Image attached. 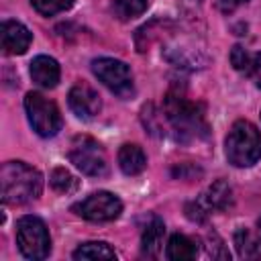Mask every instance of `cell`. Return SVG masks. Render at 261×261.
<instances>
[{
  "label": "cell",
  "instance_id": "obj_1",
  "mask_svg": "<svg viewBox=\"0 0 261 261\" xmlns=\"http://www.w3.org/2000/svg\"><path fill=\"white\" fill-rule=\"evenodd\" d=\"M4 204H27L37 200L43 190V175L24 161H6L0 169Z\"/></svg>",
  "mask_w": 261,
  "mask_h": 261
},
{
  "label": "cell",
  "instance_id": "obj_2",
  "mask_svg": "<svg viewBox=\"0 0 261 261\" xmlns=\"http://www.w3.org/2000/svg\"><path fill=\"white\" fill-rule=\"evenodd\" d=\"M226 159L234 167H249L261 159V133L249 120H237L226 135Z\"/></svg>",
  "mask_w": 261,
  "mask_h": 261
},
{
  "label": "cell",
  "instance_id": "obj_3",
  "mask_svg": "<svg viewBox=\"0 0 261 261\" xmlns=\"http://www.w3.org/2000/svg\"><path fill=\"white\" fill-rule=\"evenodd\" d=\"M165 118L173 126L177 135L184 139H198L208 133V124L204 120V114L200 112L198 104L186 100L179 94H169L163 104Z\"/></svg>",
  "mask_w": 261,
  "mask_h": 261
},
{
  "label": "cell",
  "instance_id": "obj_4",
  "mask_svg": "<svg viewBox=\"0 0 261 261\" xmlns=\"http://www.w3.org/2000/svg\"><path fill=\"white\" fill-rule=\"evenodd\" d=\"M16 245L27 259H45L51 251V237L37 216H22L16 222Z\"/></svg>",
  "mask_w": 261,
  "mask_h": 261
},
{
  "label": "cell",
  "instance_id": "obj_5",
  "mask_svg": "<svg viewBox=\"0 0 261 261\" xmlns=\"http://www.w3.org/2000/svg\"><path fill=\"white\" fill-rule=\"evenodd\" d=\"M24 110L33 130L41 137H55L61 128V114L53 100L39 92H29L24 96Z\"/></svg>",
  "mask_w": 261,
  "mask_h": 261
},
{
  "label": "cell",
  "instance_id": "obj_6",
  "mask_svg": "<svg viewBox=\"0 0 261 261\" xmlns=\"http://www.w3.org/2000/svg\"><path fill=\"white\" fill-rule=\"evenodd\" d=\"M94 75L120 98H128L133 94V73L124 61L112 57H98L92 61Z\"/></svg>",
  "mask_w": 261,
  "mask_h": 261
},
{
  "label": "cell",
  "instance_id": "obj_7",
  "mask_svg": "<svg viewBox=\"0 0 261 261\" xmlns=\"http://www.w3.org/2000/svg\"><path fill=\"white\" fill-rule=\"evenodd\" d=\"M69 161L86 175H106L108 163L104 149L90 137H77L69 149Z\"/></svg>",
  "mask_w": 261,
  "mask_h": 261
},
{
  "label": "cell",
  "instance_id": "obj_8",
  "mask_svg": "<svg viewBox=\"0 0 261 261\" xmlns=\"http://www.w3.org/2000/svg\"><path fill=\"white\" fill-rule=\"evenodd\" d=\"M71 210L75 214H80L82 218H86V220H92V222H108V220H114V218L120 216L122 202L114 194H110V192H94L86 200L73 204Z\"/></svg>",
  "mask_w": 261,
  "mask_h": 261
},
{
  "label": "cell",
  "instance_id": "obj_9",
  "mask_svg": "<svg viewBox=\"0 0 261 261\" xmlns=\"http://www.w3.org/2000/svg\"><path fill=\"white\" fill-rule=\"evenodd\" d=\"M69 108L75 112V116L90 120L100 112V96L88 86V84H75L67 94Z\"/></svg>",
  "mask_w": 261,
  "mask_h": 261
},
{
  "label": "cell",
  "instance_id": "obj_10",
  "mask_svg": "<svg viewBox=\"0 0 261 261\" xmlns=\"http://www.w3.org/2000/svg\"><path fill=\"white\" fill-rule=\"evenodd\" d=\"M0 37H2V49L8 55H22L33 39L31 31L18 20H4L0 29Z\"/></svg>",
  "mask_w": 261,
  "mask_h": 261
},
{
  "label": "cell",
  "instance_id": "obj_11",
  "mask_svg": "<svg viewBox=\"0 0 261 261\" xmlns=\"http://www.w3.org/2000/svg\"><path fill=\"white\" fill-rule=\"evenodd\" d=\"M230 202H232V190H230L222 179L210 184L208 190L196 200V204H198L206 214L212 212V210H226V208L230 206Z\"/></svg>",
  "mask_w": 261,
  "mask_h": 261
},
{
  "label": "cell",
  "instance_id": "obj_12",
  "mask_svg": "<svg viewBox=\"0 0 261 261\" xmlns=\"http://www.w3.org/2000/svg\"><path fill=\"white\" fill-rule=\"evenodd\" d=\"M59 63L49 55H39L31 61V77L41 88H55L59 82Z\"/></svg>",
  "mask_w": 261,
  "mask_h": 261
},
{
  "label": "cell",
  "instance_id": "obj_13",
  "mask_svg": "<svg viewBox=\"0 0 261 261\" xmlns=\"http://www.w3.org/2000/svg\"><path fill=\"white\" fill-rule=\"evenodd\" d=\"M118 165H120L122 173H126V175H139L147 167V157H145V153H143V149L139 145L124 143L118 149Z\"/></svg>",
  "mask_w": 261,
  "mask_h": 261
},
{
  "label": "cell",
  "instance_id": "obj_14",
  "mask_svg": "<svg viewBox=\"0 0 261 261\" xmlns=\"http://www.w3.org/2000/svg\"><path fill=\"white\" fill-rule=\"evenodd\" d=\"M163 237H165V224H163V220L153 218V220L145 226L143 237H141L143 255L155 257V255L161 251V247H163Z\"/></svg>",
  "mask_w": 261,
  "mask_h": 261
},
{
  "label": "cell",
  "instance_id": "obj_15",
  "mask_svg": "<svg viewBox=\"0 0 261 261\" xmlns=\"http://www.w3.org/2000/svg\"><path fill=\"white\" fill-rule=\"evenodd\" d=\"M165 255L171 261H188V259H194L198 255V245L190 237L177 232V234H171Z\"/></svg>",
  "mask_w": 261,
  "mask_h": 261
},
{
  "label": "cell",
  "instance_id": "obj_16",
  "mask_svg": "<svg viewBox=\"0 0 261 261\" xmlns=\"http://www.w3.org/2000/svg\"><path fill=\"white\" fill-rule=\"evenodd\" d=\"M73 259L82 261V259H92V261H106V259H116V253L114 249L104 243V241H90V243H84L80 245L75 251H73Z\"/></svg>",
  "mask_w": 261,
  "mask_h": 261
},
{
  "label": "cell",
  "instance_id": "obj_17",
  "mask_svg": "<svg viewBox=\"0 0 261 261\" xmlns=\"http://www.w3.org/2000/svg\"><path fill=\"white\" fill-rule=\"evenodd\" d=\"M234 247L243 259H261V241L249 228H239L234 232Z\"/></svg>",
  "mask_w": 261,
  "mask_h": 261
},
{
  "label": "cell",
  "instance_id": "obj_18",
  "mask_svg": "<svg viewBox=\"0 0 261 261\" xmlns=\"http://www.w3.org/2000/svg\"><path fill=\"white\" fill-rule=\"evenodd\" d=\"M49 184L59 194H69V192H73L77 188V179L65 167H55L51 171V175H49Z\"/></svg>",
  "mask_w": 261,
  "mask_h": 261
},
{
  "label": "cell",
  "instance_id": "obj_19",
  "mask_svg": "<svg viewBox=\"0 0 261 261\" xmlns=\"http://www.w3.org/2000/svg\"><path fill=\"white\" fill-rule=\"evenodd\" d=\"M33 8L43 16H53L73 6V0H31Z\"/></svg>",
  "mask_w": 261,
  "mask_h": 261
},
{
  "label": "cell",
  "instance_id": "obj_20",
  "mask_svg": "<svg viewBox=\"0 0 261 261\" xmlns=\"http://www.w3.org/2000/svg\"><path fill=\"white\" fill-rule=\"evenodd\" d=\"M149 0H114V10L120 18H135L147 8Z\"/></svg>",
  "mask_w": 261,
  "mask_h": 261
},
{
  "label": "cell",
  "instance_id": "obj_21",
  "mask_svg": "<svg viewBox=\"0 0 261 261\" xmlns=\"http://www.w3.org/2000/svg\"><path fill=\"white\" fill-rule=\"evenodd\" d=\"M251 57L253 55H249L241 45H237V47H232V51H230V61H232V65H234V69H239V71H243V73H249V67H251Z\"/></svg>",
  "mask_w": 261,
  "mask_h": 261
},
{
  "label": "cell",
  "instance_id": "obj_22",
  "mask_svg": "<svg viewBox=\"0 0 261 261\" xmlns=\"http://www.w3.org/2000/svg\"><path fill=\"white\" fill-rule=\"evenodd\" d=\"M247 75H251L255 80V84L261 88V53H255L251 57V67H249V73Z\"/></svg>",
  "mask_w": 261,
  "mask_h": 261
},
{
  "label": "cell",
  "instance_id": "obj_23",
  "mask_svg": "<svg viewBox=\"0 0 261 261\" xmlns=\"http://www.w3.org/2000/svg\"><path fill=\"white\" fill-rule=\"evenodd\" d=\"M243 2H249V0H218V6H220L222 12H232Z\"/></svg>",
  "mask_w": 261,
  "mask_h": 261
},
{
  "label": "cell",
  "instance_id": "obj_24",
  "mask_svg": "<svg viewBox=\"0 0 261 261\" xmlns=\"http://www.w3.org/2000/svg\"><path fill=\"white\" fill-rule=\"evenodd\" d=\"M257 226H259V232H261V218H259V222H257Z\"/></svg>",
  "mask_w": 261,
  "mask_h": 261
}]
</instances>
